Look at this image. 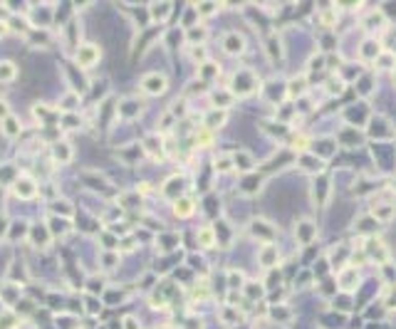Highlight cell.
<instances>
[{
    "mask_svg": "<svg viewBox=\"0 0 396 329\" xmlns=\"http://www.w3.org/2000/svg\"><path fill=\"white\" fill-rule=\"evenodd\" d=\"M184 329H203V324L198 322L196 317H188V319L184 322Z\"/></svg>",
    "mask_w": 396,
    "mask_h": 329,
    "instance_id": "50",
    "label": "cell"
},
{
    "mask_svg": "<svg viewBox=\"0 0 396 329\" xmlns=\"http://www.w3.org/2000/svg\"><path fill=\"white\" fill-rule=\"evenodd\" d=\"M184 188H186V183L181 176H171L169 181H166V186H164V196L171 200H179L181 193H184Z\"/></svg>",
    "mask_w": 396,
    "mask_h": 329,
    "instance_id": "13",
    "label": "cell"
},
{
    "mask_svg": "<svg viewBox=\"0 0 396 329\" xmlns=\"http://www.w3.org/2000/svg\"><path fill=\"white\" fill-rule=\"evenodd\" d=\"M371 218L377 223H389L396 218V203H389V200H379L371 205Z\"/></svg>",
    "mask_w": 396,
    "mask_h": 329,
    "instance_id": "6",
    "label": "cell"
},
{
    "mask_svg": "<svg viewBox=\"0 0 396 329\" xmlns=\"http://www.w3.org/2000/svg\"><path fill=\"white\" fill-rule=\"evenodd\" d=\"M377 228H379V223H377L371 215L359 218V220H357V225H354V230H357V233H362V235H371V233H377Z\"/></svg>",
    "mask_w": 396,
    "mask_h": 329,
    "instance_id": "27",
    "label": "cell"
},
{
    "mask_svg": "<svg viewBox=\"0 0 396 329\" xmlns=\"http://www.w3.org/2000/svg\"><path fill=\"white\" fill-rule=\"evenodd\" d=\"M77 101H80V94H77V92H70V94L62 99V109H65V112H72V109L77 107Z\"/></svg>",
    "mask_w": 396,
    "mask_h": 329,
    "instance_id": "40",
    "label": "cell"
},
{
    "mask_svg": "<svg viewBox=\"0 0 396 329\" xmlns=\"http://www.w3.org/2000/svg\"><path fill=\"white\" fill-rule=\"evenodd\" d=\"M297 163H300V169H302L305 173H322V171H325V163H322V158L317 156V154H310V151L300 154Z\"/></svg>",
    "mask_w": 396,
    "mask_h": 329,
    "instance_id": "8",
    "label": "cell"
},
{
    "mask_svg": "<svg viewBox=\"0 0 396 329\" xmlns=\"http://www.w3.org/2000/svg\"><path fill=\"white\" fill-rule=\"evenodd\" d=\"M55 213H62L65 218H70L72 213H74V208H72L67 200H57V205H55Z\"/></svg>",
    "mask_w": 396,
    "mask_h": 329,
    "instance_id": "43",
    "label": "cell"
},
{
    "mask_svg": "<svg viewBox=\"0 0 396 329\" xmlns=\"http://www.w3.org/2000/svg\"><path fill=\"white\" fill-rule=\"evenodd\" d=\"M312 70H322L325 67V57L320 55V57H312V65H310Z\"/></svg>",
    "mask_w": 396,
    "mask_h": 329,
    "instance_id": "54",
    "label": "cell"
},
{
    "mask_svg": "<svg viewBox=\"0 0 396 329\" xmlns=\"http://www.w3.org/2000/svg\"><path fill=\"white\" fill-rule=\"evenodd\" d=\"M144 149H146L149 156L161 158L164 156V139H161V136H149V139L144 141Z\"/></svg>",
    "mask_w": 396,
    "mask_h": 329,
    "instance_id": "25",
    "label": "cell"
},
{
    "mask_svg": "<svg viewBox=\"0 0 396 329\" xmlns=\"http://www.w3.org/2000/svg\"><path fill=\"white\" fill-rule=\"evenodd\" d=\"M32 114H35V119H40L43 124H52V121H55V112H52L50 107H45V104H35Z\"/></svg>",
    "mask_w": 396,
    "mask_h": 329,
    "instance_id": "32",
    "label": "cell"
},
{
    "mask_svg": "<svg viewBox=\"0 0 396 329\" xmlns=\"http://www.w3.org/2000/svg\"><path fill=\"white\" fill-rule=\"evenodd\" d=\"M196 13L203 15V17H208V15L218 13V3H198V5H196Z\"/></svg>",
    "mask_w": 396,
    "mask_h": 329,
    "instance_id": "37",
    "label": "cell"
},
{
    "mask_svg": "<svg viewBox=\"0 0 396 329\" xmlns=\"http://www.w3.org/2000/svg\"><path fill=\"white\" fill-rule=\"evenodd\" d=\"M15 77H17V67H15L13 62L3 59V62H0V82L8 85V82H13Z\"/></svg>",
    "mask_w": 396,
    "mask_h": 329,
    "instance_id": "30",
    "label": "cell"
},
{
    "mask_svg": "<svg viewBox=\"0 0 396 329\" xmlns=\"http://www.w3.org/2000/svg\"><path fill=\"white\" fill-rule=\"evenodd\" d=\"M25 233H30V228H25V225H20V228H17V225H13V228H10V233H8V240H17V238H20V235H25Z\"/></svg>",
    "mask_w": 396,
    "mask_h": 329,
    "instance_id": "46",
    "label": "cell"
},
{
    "mask_svg": "<svg viewBox=\"0 0 396 329\" xmlns=\"http://www.w3.org/2000/svg\"><path fill=\"white\" fill-rule=\"evenodd\" d=\"M265 52H268V57L272 62H280L283 59V40L278 37V35H270L268 40H265Z\"/></svg>",
    "mask_w": 396,
    "mask_h": 329,
    "instance_id": "17",
    "label": "cell"
},
{
    "mask_svg": "<svg viewBox=\"0 0 396 329\" xmlns=\"http://www.w3.org/2000/svg\"><path fill=\"white\" fill-rule=\"evenodd\" d=\"M260 262H263V268H275V265L280 262V253H278V248L272 243L265 245V248L260 250Z\"/></svg>",
    "mask_w": 396,
    "mask_h": 329,
    "instance_id": "18",
    "label": "cell"
},
{
    "mask_svg": "<svg viewBox=\"0 0 396 329\" xmlns=\"http://www.w3.org/2000/svg\"><path fill=\"white\" fill-rule=\"evenodd\" d=\"M394 82H396V70H394Z\"/></svg>",
    "mask_w": 396,
    "mask_h": 329,
    "instance_id": "61",
    "label": "cell"
},
{
    "mask_svg": "<svg viewBox=\"0 0 396 329\" xmlns=\"http://www.w3.org/2000/svg\"><path fill=\"white\" fill-rule=\"evenodd\" d=\"M142 89L146 94H151V97H159V94H164L169 89V79L164 74H159V72H151V74H146L142 79Z\"/></svg>",
    "mask_w": 396,
    "mask_h": 329,
    "instance_id": "3",
    "label": "cell"
},
{
    "mask_svg": "<svg viewBox=\"0 0 396 329\" xmlns=\"http://www.w3.org/2000/svg\"><path fill=\"white\" fill-rule=\"evenodd\" d=\"M193 211H196V203L191 198H181L173 200V213L179 215V218H188V215H193Z\"/></svg>",
    "mask_w": 396,
    "mask_h": 329,
    "instance_id": "22",
    "label": "cell"
},
{
    "mask_svg": "<svg viewBox=\"0 0 396 329\" xmlns=\"http://www.w3.org/2000/svg\"><path fill=\"white\" fill-rule=\"evenodd\" d=\"M218 74H221V67L213 65V62H201V65H198V79H201V82H211V79H215Z\"/></svg>",
    "mask_w": 396,
    "mask_h": 329,
    "instance_id": "23",
    "label": "cell"
},
{
    "mask_svg": "<svg viewBox=\"0 0 396 329\" xmlns=\"http://www.w3.org/2000/svg\"><path fill=\"white\" fill-rule=\"evenodd\" d=\"M305 92H307V79H305V77H292V79L287 82V97H290V99L302 97Z\"/></svg>",
    "mask_w": 396,
    "mask_h": 329,
    "instance_id": "19",
    "label": "cell"
},
{
    "mask_svg": "<svg viewBox=\"0 0 396 329\" xmlns=\"http://www.w3.org/2000/svg\"><path fill=\"white\" fill-rule=\"evenodd\" d=\"M104 260H107V262H104L107 268H114V265H116V262H114V260H116V255H114V253H112V255H107Z\"/></svg>",
    "mask_w": 396,
    "mask_h": 329,
    "instance_id": "59",
    "label": "cell"
},
{
    "mask_svg": "<svg viewBox=\"0 0 396 329\" xmlns=\"http://www.w3.org/2000/svg\"><path fill=\"white\" fill-rule=\"evenodd\" d=\"M124 329H139V327H136V322L129 317V319H124Z\"/></svg>",
    "mask_w": 396,
    "mask_h": 329,
    "instance_id": "58",
    "label": "cell"
},
{
    "mask_svg": "<svg viewBox=\"0 0 396 329\" xmlns=\"http://www.w3.org/2000/svg\"><path fill=\"white\" fill-rule=\"evenodd\" d=\"M122 200H124V205H127V208H131V205L142 203V196H139V191H136V193H131V196H129V193H124V196H122Z\"/></svg>",
    "mask_w": 396,
    "mask_h": 329,
    "instance_id": "45",
    "label": "cell"
},
{
    "mask_svg": "<svg viewBox=\"0 0 396 329\" xmlns=\"http://www.w3.org/2000/svg\"><path fill=\"white\" fill-rule=\"evenodd\" d=\"M196 238L203 248H213L215 245V230H213V225H201L196 230Z\"/></svg>",
    "mask_w": 396,
    "mask_h": 329,
    "instance_id": "26",
    "label": "cell"
},
{
    "mask_svg": "<svg viewBox=\"0 0 396 329\" xmlns=\"http://www.w3.org/2000/svg\"><path fill=\"white\" fill-rule=\"evenodd\" d=\"M272 319H280V322H290L292 319V310H287V307H272Z\"/></svg>",
    "mask_w": 396,
    "mask_h": 329,
    "instance_id": "39",
    "label": "cell"
},
{
    "mask_svg": "<svg viewBox=\"0 0 396 329\" xmlns=\"http://www.w3.org/2000/svg\"><path fill=\"white\" fill-rule=\"evenodd\" d=\"M0 129H3V134H5V136H10V139H13V136H17V134H20V131H23V124H20V119H17V116H8V119H3V121H0Z\"/></svg>",
    "mask_w": 396,
    "mask_h": 329,
    "instance_id": "24",
    "label": "cell"
},
{
    "mask_svg": "<svg viewBox=\"0 0 396 329\" xmlns=\"http://www.w3.org/2000/svg\"><path fill=\"white\" fill-rule=\"evenodd\" d=\"M65 127H67V129H77V127H80V119H77L74 114H70L67 119H65Z\"/></svg>",
    "mask_w": 396,
    "mask_h": 329,
    "instance_id": "52",
    "label": "cell"
},
{
    "mask_svg": "<svg viewBox=\"0 0 396 329\" xmlns=\"http://www.w3.org/2000/svg\"><path fill=\"white\" fill-rule=\"evenodd\" d=\"M340 287L344 290V292H354L357 287H359V272H357V268H352V265H344L340 270Z\"/></svg>",
    "mask_w": 396,
    "mask_h": 329,
    "instance_id": "9",
    "label": "cell"
},
{
    "mask_svg": "<svg viewBox=\"0 0 396 329\" xmlns=\"http://www.w3.org/2000/svg\"><path fill=\"white\" fill-rule=\"evenodd\" d=\"M8 116H10V107H8V101L5 99H0V121L8 119Z\"/></svg>",
    "mask_w": 396,
    "mask_h": 329,
    "instance_id": "51",
    "label": "cell"
},
{
    "mask_svg": "<svg viewBox=\"0 0 396 329\" xmlns=\"http://www.w3.org/2000/svg\"><path fill=\"white\" fill-rule=\"evenodd\" d=\"M5 30H8V25H5V23H0V37L5 35Z\"/></svg>",
    "mask_w": 396,
    "mask_h": 329,
    "instance_id": "60",
    "label": "cell"
},
{
    "mask_svg": "<svg viewBox=\"0 0 396 329\" xmlns=\"http://www.w3.org/2000/svg\"><path fill=\"white\" fill-rule=\"evenodd\" d=\"M193 57H196V59H203V57H206L203 47H193Z\"/></svg>",
    "mask_w": 396,
    "mask_h": 329,
    "instance_id": "57",
    "label": "cell"
},
{
    "mask_svg": "<svg viewBox=\"0 0 396 329\" xmlns=\"http://www.w3.org/2000/svg\"><path fill=\"white\" fill-rule=\"evenodd\" d=\"M226 119H228V114H226V109H213V112H208L206 114V129H218V127H223L226 124Z\"/></svg>",
    "mask_w": 396,
    "mask_h": 329,
    "instance_id": "21",
    "label": "cell"
},
{
    "mask_svg": "<svg viewBox=\"0 0 396 329\" xmlns=\"http://www.w3.org/2000/svg\"><path fill=\"white\" fill-rule=\"evenodd\" d=\"M104 248H116V238H112V235H104Z\"/></svg>",
    "mask_w": 396,
    "mask_h": 329,
    "instance_id": "55",
    "label": "cell"
},
{
    "mask_svg": "<svg viewBox=\"0 0 396 329\" xmlns=\"http://www.w3.org/2000/svg\"><path fill=\"white\" fill-rule=\"evenodd\" d=\"M223 50H226L228 55H243L245 52V37L238 35V32H228L226 37H223Z\"/></svg>",
    "mask_w": 396,
    "mask_h": 329,
    "instance_id": "11",
    "label": "cell"
},
{
    "mask_svg": "<svg viewBox=\"0 0 396 329\" xmlns=\"http://www.w3.org/2000/svg\"><path fill=\"white\" fill-rule=\"evenodd\" d=\"M52 158L60 161V163H70L72 161V146L65 141H57L52 143Z\"/></svg>",
    "mask_w": 396,
    "mask_h": 329,
    "instance_id": "20",
    "label": "cell"
},
{
    "mask_svg": "<svg viewBox=\"0 0 396 329\" xmlns=\"http://www.w3.org/2000/svg\"><path fill=\"white\" fill-rule=\"evenodd\" d=\"M230 169H233V161H230V156H218V158H215V171L226 173V171H230Z\"/></svg>",
    "mask_w": 396,
    "mask_h": 329,
    "instance_id": "42",
    "label": "cell"
},
{
    "mask_svg": "<svg viewBox=\"0 0 396 329\" xmlns=\"http://www.w3.org/2000/svg\"><path fill=\"white\" fill-rule=\"evenodd\" d=\"M206 35H208V32H206V28H191L188 30V32H186V37H188V43H203V40H206Z\"/></svg>",
    "mask_w": 396,
    "mask_h": 329,
    "instance_id": "36",
    "label": "cell"
},
{
    "mask_svg": "<svg viewBox=\"0 0 396 329\" xmlns=\"http://www.w3.org/2000/svg\"><path fill=\"white\" fill-rule=\"evenodd\" d=\"M377 65H379V67H384V70H389V67H394V65H396V57L391 55V52H382V55H379V59H377Z\"/></svg>",
    "mask_w": 396,
    "mask_h": 329,
    "instance_id": "41",
    "label": "cell"
},
{
    "mask_svg": "<svg viewBox=\"0 0 396 329\" xmlns=\"http://www.w3.org/2000/svg\"><path fill=\"white\" fill-rule=\"evenodd\" d=\"M221 319L226 322L228 327H233V324H241V322H243V315L235 310V307L226 304V307H221Z\"/></svg>",
    "mask_w": 396,
    "mask_h": 329,
    "instance_id": "28",
    "label": "cell"
},
{
    "mask_svg": "<svg viewBox=\"0 0 396 329\" xmlns=\"http://www.w3.org/2000/svg\"><path fill=\"white\" fill-rule=\"evenodd\" d=\"M382 52H384L382 45L377 43V40H364L362 50H359V55H362V59H364V62H377Z\"/></svg>",
    "mask_w": 396,
    "mask_h": 329,
    "instance_id": "15",
    "label": "cell"
},
{
    "mask_svg": "<svg viewBox=\"0 0 396 329\" xmlns=\"http://www.w3.org/2000/svg\"><path fill=\"white\" fill-rule=\"evenodd\" d=\"M149 13L154 20H166L171 13V3H151V8H149Z\"/></svg>",
    "mask_w": 396,
    "mask_h": 329,
    "instance_id": "33",
    "label": "cell"
},
{
    "mask_svg": "<svg viewBox=\"0 0 396 329\" xmlns=\"http://www.w3.org/2000/svg\"><path fill=\"white\" fill-rule=\"evenodd\" d=\"M258 87H260V79H258V74L250 70H238L233 77H230V87H228V92L233 94V97H250L258 92Z\"/></svg>",
    "mask_w": 396,
    "mask_h": 329,
    "instance_id": "1",
    "label": "cell"
},
{
    "mask_svg": "<svg viewBox=\"0 0 396 329\" xmlns=\"http://www.w3.org/2000/svg\"><path fill=\"white\" fill-rule=\"evenodd\" d=\"M295 238L300 245H310L314 238H317V225L312 223L310 218H302L295 223Z\"/></svg>",
    "mask_w": 396,
    "mask_h": 329,
    "instance_id": "4",
    "label": "cell"
},
{
    "mask_svg": "<svg viewBox=\"0 0 396 329\" xmlns=\"http://www.w3.org/2000/svg\"><path fill=\"white\" fill-rule=\"evenodd\" d=\"M250 235H253V238H258V240H263L265 245H270V243H272V238H275V228L270 225L268 220L258 218V220H253V223H250Z\"/></svg>",
    "mask_w": 396,
    "mask_h": 329,
    "instance_id": "7",
    "label": "cell"
},
{
    "mask_svg": "<svg viewBox=\"0 0 396 329\" xmlns=\"http://www.w3.org/2000/svg\"><path fill=\"white\" fill-rule=\"evenodd\" d=\"M211 139H213V131L211 129H201V134H196V141H201V146H208L211 143Z\"/></svg>",
    "mask_w": 396,
    "mask_h": 329,
    "instance_id": "44",
    "label": "cell"
},
{
    "mask_svg": "<svg viewBox=\"0 0 396 329\" xmlns=\"http://www.w3.org/2000/svg\"><path fill=\"white\" fill-rule=\"evenodd\" d=\"M15 322H17V319H15L13 315L0 317V329H13V327H15Z\"/></svg>",
    "mask_w": 396,
    "mask_h": 329,
    "instance_id": "48",
    "label": "cell"
},
{
    "mask_svg": "<svg viewBox=\"0 0 396 329\" xmlns=\"http://www.w3.org/2000/svg\"><path fill=\"white\" fill-rule=\"evenodd\" d=\"M260 188H263V176L260 173H245V178H243V183H241L243 193L245 196H255Z\"/></svg>",
    "mask_w": 396,
    "mask_h": 329,
    "instance_id": "14",
    "label": "cell"
},
{
    "mask_svg": "<svg viewBox=\"0 0 396 329\" xmlns=\"http://www.w3.org/2000/svg\"><path fill=\"white\" fill-rule=\"evenodd\" d=\"M243 292H245L248 300H258V297L265 295V287L258 285V282H245V285H243Z\"/></svg>",
    "mask_w": 396,
    "mask_h": 329,
    "instance_id": "34",
    "label": "cell"
},
{
    "mask_svg": "<svg viewBox=\"0 0 396 329\" xmlns=\"http://www.w3.org/2000/svg\"><path fill=\"white\" fill-rule=\"evenodd\" d=\"M364 255H367L369 260H374V262H379V265H389V248L382 243V240H369L367 245H364Z\"/></svg>",
    "mask_w": 396,
    "mask_h": 329,
    "instance_id": "5",
    "label": "cell"
},
{
    "mask_svg": "<svg viewBox=\"0 0 396 329\" xmlns=\"http://www.w3.org/2000/svg\"><path fill=\"white\" fill-rule=\"evenodd\" d=\"M243 285H245V277H243V272H235V270L228 272V287H230V290H235V287H243Z\"/></svg>",
    "mask_w": 396,
    "mask_h": 329,
    "instance_id": "38",
    "label": "cell"
},
{
    "mask_svg": "<svg viewBox=\"0 0 396 329\" xmlns=\"http://www.w3.org/2000/svg\"><path fill=\"white\" fill-rule=\"evenodd\" d=\"M13 188H15V193H17L20 198H25V200L37 196V183H35L32 178H25V176H23V178H15Z\"/></svg>",
    "mask_w": 396,
    "mask_h": 329,
    "instance_id": "10",
    "label": "cell"
},
{
    "mask_svg": "<svg viewBox=\"0 0 396 329\" xmlns=\"http://www.w3.org/2000/svg\"><path fill=\"white\" fill-rule=\"evenodd\" d=\"M176 240H179V235H164V238H161V243H164L161 245V250H171Z\"/></svg>",
    "mask_w": 396,
    "mask_h": 329,
    "instance_id": "49",
    "label": "cell"
},
{
    "mask_svg": "<svg viewBox=\"0 0 396 329\" xmlns=\"http://www.w3.org/2000/svg\"><path fill=\"white\" fill-rule=\"evenodd\" d=\"M30 240H32V245L35 248H47L50 245V240H52V233H50V228H40V225H35V228H30Z\"/></svg>",
    "mask_w": 396,
    "mask_h": 329,
    "instance_id": "16",
    "label": "cell"
},
{
    "mask_svg": "<svg viewBox=\"0 0 396 329\" xmlns=\"http://www.w3.org/2000/svg\"><path fill=\"white\" fill-rule=\"evenodd\" d=\"M136 112H139V101H136V99H127V101H122V104L116 107V114L127 116V119L136 116Z\"/></svg>",
    "mask_w": 396,
    "mask_h": 329,
    "instance_id": "31",
    "label": "cell"
},
{
    "mask_svg": "<svg viewBox=\"0 0 396 329\" xmlns=\"http://www.w3.org/2000/svg\"><path fill=\"white\" fill-rule=\"evenodd\" d=\"M386 307H389V310H396V287H391V295L386 297Z\"/></svg>",
    "mask_w": 396,
    "mask_h": 329,
    "instance_id": "53",
    "label": "cell"
},
{
    "mask_svg": "<svg viewBox=\"0 0 396 329\" xmlns=\"http://www.w3.org/2000/svg\"><path fill=\"white\" fill-rule=\"evenodd\" d=\"M87 307H89V312H92V315H97L99 310H102V304H97V300H89V304H87Z\"/></svg>",
    "mask_w": 396,
    "mask_h": 329,
    "instance_id": "56",
    "label": "cell"
},
{
    "mask_svg": "<svg viewBox=\"0 0 396 329\" xmlns=\"http://www.w3.org/2000/svg\"><path fill=\"white\" fill-rule=\"evenodd\" d=\"M99 57H102V50H99L94 43L80 45V47H77V55H74V59H77V67H82V70L94 67V65L99 62Z\"/></svg>",
    "mask_w": 396,
    "mask_h": 329,
    "instance_id": "2",
    "label": "cell"
},
{
    "mask_svg": "<svg viewBox=\"0 0 396 329\" xmlns=\"http://www.w3.org/2000/svg\"><path fill=\"white\" fill-rule=\"evenodd\" d=\"M327 89H329V92H332V94H340L342 89H344V82H342V79H329V82H327Z\"/></svg>",
    "mask_w": 396,
    "mask_h": 329,
    "instance_id": "47",
    "label": "cell"
},
{
    "mask_svg": "<svg viewBox=\"0 0 396 329\" xmlns=\"http://www.w3.org/2000/svg\"><path fill=\"white\" fill-rule=\"evenodd\" d=\"M161 329H166V327H161Z\"/></svg>",
    "mask_w": 396,
    "mask_h": 329,
    "instance_id": "62",
    "label": "cell"
},
{
    "mask_svg": "<svg viewBox=\"0 0 396 329\" xmlns=\"http://www.w3.org/2000/svg\"><path fill=\"white\" fill-rule=\"evenodd\" d=\"M364 28L371 30V32H374V30H382L384 28V15L382 13H371L367 20H364Z\"/></svg>",
    "mask_w": 396,
    "mask_h": 329,
    "instance_id": "35",
    "label": "cell"
},
{
    "mask_svg": "<svg viewBox=\"0 0 396 329\" xmlns=\"http://www.w3.org/2000/svg\"><path fill=\"white\" fill-rule=\"evenodd\" d=\"M327 193H329V181H327V178H320V181H314L312 196H314V200H317L320 205H325V203H327Z\"/></svg>",
    "mask_w": 396,
    "mask_h": 329,
    "instance_id": "29",
    "label": "cell"
},
{
    "mask_svg": "<svg viewBox=\"0 0 396 329\" xmlns=\"http://www.w3.org/2000/svg\"><path fill=\"white\" fill-rule=\"evenodd\" d=\"M230 161H233V169L235 171H241V173H253V169H255V161H253V156L248 154V151H235L233 156H230Z\"/></svg>",
    "mask_w": 396,
    "mask_h": 329,
    "instance_id": "12",
    "label": "cell"
}]
</instances>
